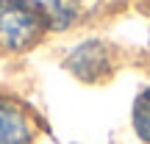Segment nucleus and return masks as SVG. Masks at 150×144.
I'll return each mask as SVG.
<instances>
[{"label": "nucleus", "instance_id": "obj_3", "mask_svg": "<svg viewBox=\"0 0 150 144\" xmlns=\"http://www.w3.org/2000/svg\"><path fill=\"white\" fill-rule=\"evenodd\" d=\"M33 122L17 103L0 100V144H33Z\"/></svg>", "mask_w": 150, "mask_h": 144}, {"label": "nucleus", "instance_id": "obj_5", "mask_svg": "<svg viewBox=\"0 0 150 144\" xmlns=\"http://www.w3.org/2000/svg\"><path fill=\"white\" fill-rule=\"evenodd\" d=\"M45 8V20H47V28H56V31H64L75 22V6L70 0H47L42 6Z\"/></svg>", "mask_w": 150, "mask_h": 144}, {"label": "nucleus", "instance_id": "obj_1", "mask_svg": "<svg viewBox=\"0 0 150 144\" xmlns=\"http://www.w3.org/2000/svg\"><path fill=\"white\" fill-rule=\"evenodd\" d=\"M47 31L45 8L36 0H0V50H31Z\"/></svg>", "mask_w": 150, "mask_h": 144}, {"label": "nucleus", "instance_id": "obj_2", "mask_svg": "<svg viewBox=\"0 0 150 144\" xmlns=\"http://www.w3.org/2000/svg\"><path fill=\"white\" fill-rule=\"evenodd\" d=\"M64 67L83 83H100L114 70V55L100 39H86L70 50Z\"/></svg>", "mask_w": 150, "mask_h": 144}, {"label": "nucleus", "instance_id": "obj_4", "mask_svg": "<svg viewBox=\"0 0 150 144\" xmlns=\"http://www.w3.org/2000/svg\"><path fill=\"white\" fill-rule=\"evenodd\" d=\"M131 125H134V133L139 141L150 144V86L142 89L134 97V105H131Z\"/></svg>", "mask_w": 150, "mask_h": 144}]
</instances>
